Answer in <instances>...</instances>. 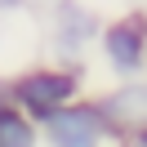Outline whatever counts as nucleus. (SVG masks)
<instances>
[{"mask_svg": "<svg viewBox=\"0 0 147 147\" xmlns=\"http://www.w3.org/2000/svg\"><path fill=\"white\" fill-rule=\"evenodd\" d=\"M71 94H76V76H67V71H31V76H22L13 85L18 107L31 111V116H40V120H49L54 111H63V102Z\"/></svg>", "mask_w": 147, "mask_h": 147, "instance_id": "obj_1", "label": "nucleus"}, {"mask_svg": "<svg viewBox=\"0 0 147 147\" xmlns=\"http://www.w3.org/2000/svg\"><path fill=\"white\" fill-rule=\"evenodd\" d=\"M49 134H54V147H98L102 116H98V107L54 111V116H49Z\"/></svg>", "mask_w": 147, "mask_h": 147, "instance_id": "obj_2", "label": "nucleus"}, {"mask_svg": "<svg viewBox=\"0 0 147 147\" xmlns=\"http://www.w3.org/2000/svg\"><path fill=\"white\" fill-rule=\"evenodd\" d=\"M98 116H111V120H120L129 129H147V85H129V89L111 94L98 107Z\"/></svg>", "mask_w": 147, "mask_h": 147, "instance_id": "obj_3", "label": "nucleus"}, {"mask_svg": "<svg viewBox=\"0 0 147 147\" xmlns=\"http://www.w3.org/2000/svg\"><path fill=\"white\" fill-rule=\"evenodd\" d=\"M107 54L116 63V71H134L143 63V31L138 27H111L107 31Z\"/></svg>", "mask_w": 147, "mask_h": 147, "instance_id": "obj_4", "label": "nucleus"}, {"mask_svg": "<svg viewBox=\"0 0 147 147\" xmlns=\"http://www.w3.org/2000/svg\"><path fill=\"white\" fill-rule=\"evenodd\" d=\"M0 147H36V134L18 111H0Z\"/></svg>", "mask_w": 147, "mask_h": 147, "instance_id": "obj_5", "label": "nucleus"}, {"mask_svg": "<svg viewBox=\"0 0 147 147\" xmlns=\"http://www.w3.org/2000/svg\"><path fill=\"white\" fill-rule=\"evenodd\" d=\"M5 102H9V89H5V85H0V111H9V107H5Z\"/></svg>", "mask_w": 147, "mask_h": 147, "instance_id": "obj_6", "label": "nucleus"}, {"mask_svg": "<svg viewBox=\"0 0 147 147\" xmlns=\"http://www.w3.org/2000/svg\"><path fill=\"white\" fill-rule=\"evenodd\" d=\"M0 5H18V0H0Z\"/></svg>", "mask_w": 147, "mask_h": 147, "instance_id": "obj_7", "label": "nucleus"}, {"mask_svg": "<svg viewBox=\"0 0 147 147\" xmlns=\"http://www.w3.org/2000/svg\"><path fill=\"white\" fill-rule=\"evenodd\" d=\"M143 147H147V129H143Z\"/></svg>", "mask_w": 147, "mask_h": 147, "instance_id": "obj_8", "label": "nucleus"}]
</instances>
